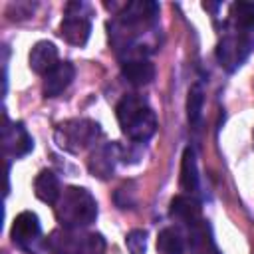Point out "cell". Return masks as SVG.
Returning <instances> with one entry per match:
<instances>
[{
    "label": "cell",
    "mask_w": 254,
    "mask_h": 254,
    "mask_svg": "<svg viewBox=\"0 0 254 254\" xmlns=\"http://www.w3.org/2000/svg\"><path fill=\"white\" fill-rule=\"evenodd\" d=\"M115 115L121 131L135 143L149 141L157 131V117L151 105L141 95H125L117 107Z\"/></svg>",
    "instance_id": "cell-1"
},
{
    "label": "cell",
    "mask_w": 254,
    "mask_h": 254,
    "mask_svg": "<svg viewBox=\"0 0 254 254\" xmlns=\"http://www.w3.org/2000/svg\"><path fill=\"white\" fill-rule=\"evenodd\" d=\"M56 216L64 228L81 230L95 222L97 218V202L93 194L83 187H67L58 202H56Z\"/></svg>",
    "instance_id": "cell-2"
},
{
    "label": "cell",
    "mask_w": 254,
    "mask_h": 254,
    "mask_svg": "<svg viewBox=\"0 0 254 254\" xmlns=\"http://www.w3.org/2000/svg\"><path fill=\"white\" fill-rule=\"evenodd\" d=\"M46 246L52 254H103L105 238L99 232L62 228L50 234Z\"/></svg>",
    "instance_id": "cell-3"
},
{
    "label": "cell",
    "mask_w": 254,
    "mask_h": 254,
    "mask_svg": "<svg viewBox=\"0 0 254 254\" xmlns=\"http://www.w3.org/2000/svg\"><path fill=\"white\" fill-rule=\"evenodd\" d=\"M101 135L99 123L93 119L77 117V119H67L56 127V143L60 149L69 151V153H79L93 145L97 137Z\"/></svg>",
    "instance_id": "cell-4"
},
{
    "label": "cell",
    "mask_w": 254,
    "mask_h": 254,
    "mask_svg": "<svg viewBox=\"0 0 254 254\" xmlns=\"http://www.w3.org/2000/svg\"><path fill=\"white\" fill-rule=\"evenodd\" d=\"M60 36L71 46H85L91 36L89 6L81 2H69L65 6V16L60 24Z\"/></svg>",
    "instance_id": "cell-5"
},
{
    "label": "cell",
    "mask_w": 254,
    "mask_h": 254,
    "mask_svg": "<svg viewBox=\"0 0 254 254\" xmlns=\"http://www.w3.org/2000/svg\"><path fill=\"white\" fill-rule=\"evenodd\" d=\"M254 44L246 34H230L226 38L220 40L218 48H216V58L220 62V65H224L228 71H234L236 67L242 65V62L248 58V54L252 52Z\"/></svg>",
    "instance_id": "cell-6"
},
{
    "label": "cell",
    "mask_w": 254,
    "mask_h": 254,
    "mask_svg": "<svg viewBox=\"0 0 254 254\" xmlns=\"http://www.w3.org/2000/svg\"><path fill=\"white\" fill-rule=\"evenodd\" d=\"M2 137H4V151L8 157H24L32 151L34 139L24 127V123H8V117L4 115V127H2Z\"/></svg>",
    "instance_id": "cell-7"
},
{
    "label": "cell",
    "mask_w": 254,
    "mask_h": 254,
    "mask_svg": "<svg viewBox=\"0 0 254 254\" xmlns=\"http://www.w3.org/2000/svg\"><path fill=\"white\" fill-rule=\"evenodd\" d=\"M121 157V147L117 143H103L95 147V151L87 159V169L97 179H109L115 171V165Z\"/></svg>",
    "instance_id": "cell-8"
},
{
    "label": "cell",
    "mask_w": 254,
    "mask_h": 254,
    "mask_svg": "<svg viewBox=\"0 0 254 254\" xmlns=\"http://www.w3.org/2000/svg\"><path fill=\"white\" fill-rule=\"evenodd\" d=\"M42 234V224H40V218L36 212L32 210H24L20 212L14 222H12V230H10V236L16 244L20 246H30L32 242H36Z\"/></svg>",
    "instance_id": "cell-9"
},
{
    "label": "cell",
    "mask_w": 254,
    "mask_h": 254,
    "mask_svg": "<svg viewBox=\"0 0 254 254\" xmlns=\"http://www.w3.org/2000/svg\"><path fill=\"white\" fill-rule=\"evenodd\" d=\"M28 64H30V69L34 73H40V75H46L50 69H54L60 62H58V48L54 42H48V40H40L32 46L30 54H28Z\"/></svg>",
    "instance_id": "cell-10"
},
{
    "label": "cell",
    "mask_w": 254,
    "mask_h": 254,
    "mask_svg": "<svg viewBox=\"0 0 254 254\" xmlns=\"http://www.w3.org/2000/svg\"><path fill=\"white\" fill-rule=\"evenodd\" d=\"M75 77V67L71 62H60L54 69H50L44 75V95L46 97H58L60 93H64L69 83Z\"/></svg>",
    "instance_id": "cell-11"
},
{
    "label": "cell",
    "mask_w": 254,
    "mask_h": 254,
    "mask_svg": "<svg viewBox=\"0 0 254 254\" xmlns=\"http://www.w3.org/2000/svg\"><path fill=\"white\" fill-rule=\"evenodd\" d=\"M159 16V6L149 0H135L125 4L119 22L123 26H141V24H151Z\"/></svg>",
    "instance_id": "cell-12"
},
{
    "label": "cell",
    "mask_w": 254,
    "mask_h": 254,
    "mask_svg": "<svg viewBox=\"0 0 254 254\" xmlns=\"http://www.w3.org/2000/svg\"><path fill=\"white\" fill-rule=\"evenodd\" d=\"M121 73L131 85H147L155 79V65L147 58H131L121 64Z\"/></svg>",
    "instance_id": "cell-13"
},
{
    "label": "cell",
    "mask_w": 254,
    "mask_h": 254,
    "mask_svg": "<svg viewBox=\"0 0 254 254\" xmlns=\"http://www.w3.org/2000/svg\"><path fill=\"white\" fill-rule=\"evenodd\" d=\"M34 192L36 196L42 200V202H48V204H56L60 194H62V189H60V179L56 177L54 171H42L36 179H34Z\"/></svg>",
    "instance_id": "cell-14"
},
{
    "label": "cell",
    "mask_w": 254,
    "mask_h": 254,
    "mask_svg": "<svg viewBox=\"0 0 254 254\" xmlns=\"http://www.w3.org/2000/svg\"><path fill=\"white\" fill-rule=\"evenodd\" d=\"M171 214L177 218H183L190 226H196L200 220V206L194 198H190L187 194H177L171 200Z\"/></svg>",
    "instance_id": "cell-15"
},
{
    "label": "cell",
    "mask_w": 254,
    "mask_h": 254,
    "mask_svg": "<svg viewBox=\"0 0 254 254\" xmlns=\"http://www.w3.org/2000/svg\"><path fill=\"white\" fill-rule=\"evenodd\" d=\"M181 187L187 192H194L198 187V169H196V153L192 147L183 151L181 159Z\"/></svg>",
    "instance_id": "cell-16"
},
{
    "label": "cell",
    "mask_w": 254,
    "mask_h": 254,
    "mask_svg": "<svg viewBox=\"0 0 254 254\" xmlns=\"http://www.w3.org/2000/svg\"><path fill=\"white\" fill-rule=\"evenodd\" d=\"M202 105H204V91L200 83H194L189 89V97H187V117L192 129H198L200 121H202Z\"/></svg>",
    "instance_id": "cell-17"
},
{
    "label": "cell",
    "mask_w": 254,
    "mask_h": 254,
    "mask_svg": "<svg viewBox=\"0 0 254 254\" xmlns=\"http://www.w3.org/2000/svg\"><path fill=\"white\" fill-rule=\"evenodd\" d=\"M230 22L236 30L254 28V4L252 2H234L230 6Z\"/></svg>",
    "instance_id": "cell-18"
},
{
    "label": "cell",
    "mask_w": 254,
    "mask_h": 254,
    "mask_svg": "<svg viewBox=\"0 0 254 254\" xmlns=\"http://www.w3.org/2000/svg\"><path fill=\"white\" fill-rule=\"evenodd\" d=\"M157 250L163 254H183L185 242L175 228H163L157 236Z\"/></svg>",
    "instance_id": "cell-19"
},
{
    "label": "cell",
    "mask_w": 254,
    "mask_h": 254,
    "mask_svg": "<svg viewBox=\"0 0 254 254\" xmlns=\"http://www.w3.org/2000/svg\"><path fill=\"white\" fill-rule=\"evenodd\" d=\"M125 246L131 254H145L147 252V232L145 230H131L125 236Z\"/></svg>",
    "instance_id": "cell-20"
}]
</instances>
